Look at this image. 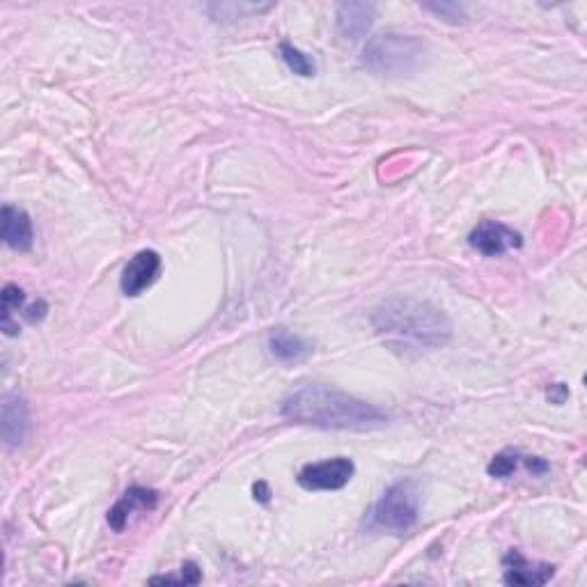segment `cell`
<instances>
[{"label": "cell", "instance_id": "1", "mask_svg": "<svg viewBox=\"0 0 587 587\" xmlns=\"http://www.w3.org/2000/svg\"><path fill=\"white\" fill-rule=\"evenodd\" d=\"M280 418L292 425L317 427L326 432L365 434L388 425V416L374 404L322 383H310L289 393L280 404Z\"/></svg>", "mask_w": 587, "mask_h": 587}, {"label": "cell", "instance_id": "2", "mask_svg": "<svg viewBox=\"0 0 587 587\" xmlns=\"http://www.w3.org/2000/svg\"><path fill=\"white\" fill-rule=\"evenodd\" d=\"M372 328L397 354L420 356L452 340V322L432 301L393 296L374 308Z\"/></svg>", "mask_w": 587, "mask_h": 587}, {"label": "cell", "instance_id": "3", "mask_svg": "<svg viewBox=\"0 0 587 587\" xmlns=\"http://www.w3.org/2000/svg\"><path fill=\"white\" fill-rule=\"evenodd\" d=\"M420 487L416 480H399L383 491V496L372 507L367 526L372 530H386L402 535L416 526L420 519Z\"/></svg>", "mask_w": 587, "mask_h": 587}, {"label": "cell", "instance_id": "4", "mask_svg": "<svg viewBox=\"0 0 587 587\" xmlns=\"http://www.w3.org/2000/svg\"><path fill=\"white\" fill-rule=\"evenodd\" d=\"M363 56L365 65L377 74H409L420 67L425 42L416 35L383 33L367 42Z\"/></svg>", "mask_w": 587, "mask_h": 587}, {"label": "cell", "instance_id": "5", "mask_svg": "<svg viewBox=\"0 0 587 587\" xmlns=\"http://www.w3.org/2000/svg\"><path fill=\"white\" fill-rule=\"evenodd\" d=\"M356 475V464L349 457H333L317 464H305L296 482L305 491H340Z\"/></svg>", "mask_w": 587, "mask_h": 587}, {"label": "cell", "instance_id": "6", "mask_svg": "<svg viewBox=\"0 0 587 587\" xmlns=\"http://www.w3.org/2000/svg\"><path fill=\"white\" fill-rule=\"evenodd\" d=\"M468 244L484 257H500L523 246V237L516 230L498 221H482L468 234Z\"/></svg>", "mask_w": 587, "mask_h": 587}, {"label": "cell", "instance_id": "7", "mask_svg": "<svg viewBox=\"0 0 587 587\" xmlns=\"http://www.w3.org/2000/svg\"><path fill=\"white\" fill-rule=\"evenodd\" d=\"M161 255L156 250H140L124 266L120 287L124 296H140L161 276Z\"/></svg>", "mask_w": 587, "mask_h": 587}, {"label": "cell", "instance_id": "8", "mask_svg": "<svg viewBox=\"0 0 587 587\" xmlns=\"http://www.w3.org/2000/svg\"><path fill=\"white\" fill-rule=\"evenodd\" d=\"M505 576L503 581L514 587H539L551 583L555 576V567L546 565V562H530L521 551H507L503 558Z\"/></svg>", "mask_w": 587, "mask_h": 587}, {"label": "cell", "instance_id": "9", "mask_svg": "<svg viewBox=\"0 0 587 587\" xmlns=\"http://www.w3.org/2000/svg\"><path fill=\"white\" fill-rule=\"evenodd\" d=\"M0 429H3V443L7 450L21 448L30 432V409L28 402L17 393L3 397V416H0Z\"/></svg>", "mask_w": 587, "mask_h": 587}, {"label": "cell", "instance_id": "10", "mask_svg": "<svg viewBox=\"0 0 587 587\" xmlns=\"http://www.w3.org/2000/svg\"><path fill=\"white\" fill-rule=\"evenodd\" d=\"M159 491L147 487H131L122 493V498L108 512V526L115 532H124L131 516L136 512H152L159 505Z\"/></svg>", "mask_w": 587, "mask_h": 587}, {"label": "cell", "instance_id": "11", "mask_svg": "<svg viewBox=\"0 0 587 587\" xmlns=\"http://www.w3.org/2000/svg\"><path fill=\"white\" fill-rule=\"evenodd\" d=\"M0 228H3V241L7 248L19 250V253H26V250L33 248V221H30V216L23 209L5 205L3 214H0Z\"/></svg>", "mask_w": 587, "mask_h": 587}, {"label": "cell", "instance_id": "12", "mask_svg": "<svg viewBox=\"0 0 587 587\" xmlns=\"http://www.w3.org/2000/svg\"><path fill=\"white\" fill-rule=\"evenodd\" d=\"M377 19V5L372 3H342L335 12V21H338V30L342 37L351 39H363L370 33Z\"/></svg>", "mask_w": 587, "mask_h": 587}, {"label": "cell", "instance_id": "13", "mask_svg": "<svg viewBox=\"0 0 587 587\" xmlns=\"http://www.w3.org/2000/svg\"><path fill=\"white\" fill-rule=\"evenodd\" d=\"M269 351L271 356L280 360V363H301V360L310 358L315 351V344L305 340L303 335H296L287 328H276L269 335Z\"/></svg>", "mask_w": 587, "mask_h": 587}, {"label": "cell", "instance_id": "14", "mask_svg": "<svg viewBox=\"0 0 587 587\" xmlns=\"http://www.w3.org/2000/svg\"><path fill=\"white\" fill-rule=\"evenodd\" d=\"M26 303V294L19 285H5L3 287V308H0V328L5 335H19V324L14 322V310H21V305Z\"/></svg>", "mask_w": 587, "mask_h": 587}, {"label": "cell", "instance_id": "15", "mask_svg": "<svg viewBox=\"0 0 587 587\" xmlns=\"http://www.w3.org/2000/svg\"><path fill=\"white\" fill-rule=\"evenodd\" d=\"M280 56H283L285 65L292 69L296 76H303V78L315 76V72H317L315 62H312L310 56H305L301 49H296L294 44H289V42L280 44Z\"/></svg>", "mask_w": 587, "mask_h": 587}, {"label": "cell", "instance_id": "16", "mask_svg": "<svg viewBox=\"0 0 587 587\" xmlns=\"http://www.w3.org/2000/svg\"><path fill=\"white\" fill-rule=\"evenodd\" d=\"M207 10L211 12V17L216 21H234V19H241L244 14H260L271 10V5H237V3H221V5H209Z\"/></svg>", "mask_w": 587, "mask_h": 587}, {"label": "cell", "instance_id": "17", "mask_svg": "<svg viewBox=\"0 0 587 587\" xmlns=\"http://www.w3.org/2000/svg\"><path fill=\"white\" fill-rule=\"evenodd\" d=\"M521 461L523 457L516 450H503L500 455L491 459L487 473L491 477H498V480H505V477H512L516 473V468L521 466Z\"/></svg>", "mask_w": 587, "mask_h": 587}, {"label": "cell", "instance_id": "18", "mask_svg": "<svg viewBox=\"0 0 587 587\" xmlns=\"http://www.w3.org/2000/svg\"><path fill=\"white\" fill-rule=\"evenodd\" d=\"M202 581V571L195 562H184L182 569H179L177 576H152V585H166V583H177V585H198Z\"/></svg>", "mask_w": 587, "mask_h": 587}, {"label": "cell", "instance_id": "19", "mask_svg": "<svg viewBox=\"0 0 587 587\" xmlns=\"http://www.w3.org/2000/svg\"><path fill=\"white\" fill-rule=\"evenodd\" d=\"M422 10L436 14V17H441L443 21H450V23H461L466 19V10L457 3H441V5H422Z\"/></svg>", "mask_w": 587, "mask_h": 587}, {"label": "cell", "instance_id": "20", "mask_svg": "<svg viewBox=\"0 0 587 587\" xmlns=\"http://www.w3.org/2000/svg\"><path fill=\"white\" fill-rule=\"evenodd\" d=\"M46 310H49V305H46L44 301H37L33 305H28L26 310H23V317L28 319V322H42V319L46 317Z\"/></svg>", "mask_w": 587, "mask_h": 587}, {"label": "cell", "instance_id": "21", "mask_svg": "<svg viewBox=\"0 0 587 587\" xmlns=\"http://www.w3.org/2000/svg\"><path fill=\"white\" fill-rule=\"evenodd\" d=\"M546 397H549L553 404H565L569 397V388L565 386V383H553V386L546 390Z\"/></svg>", "mask_w": 587, "mask_h": 587}, {"label": "cell", "instance_id": "22", "mask_svg": "<svg viewBox=\"0 0 587 587\" xmlns=\"http://www.w3.org/2000/svg\"><path fill=\"white\" fill-rule=\"evenodd\" d=\"M523 464H526V468L532 475H546L551 471V466L539 457H523Z\"/></svg>", "mask_w": 587, "mask_h": 587}, {"label": "cell", "instance_id": "23", "mask_svg": "<svg viewBox=\"0 0 587 587\" xmlns=\"http://www.w3.org/2000/svg\"><path fill=\"white\" fill-rule=\"evenodd\" d=\"M253 493H255V500H260V503H269L271 489L266 487V482H257L253 487Z\"/></svg>", "mask_w": 587, "mask_h": 587}]
</instances>
